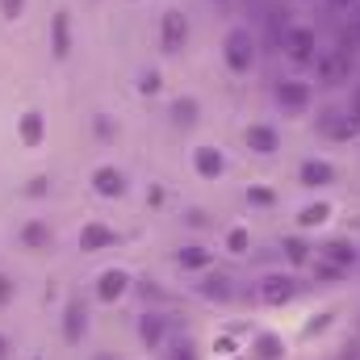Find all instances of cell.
I'll list each match as a JSON object with an SVG mask.
<instances>
[{
  "label": "cell",
  "mask_w": 360,
  "mask_h": 360,
  "mask_svg": "<svg viewBox=\"0 0 360 360\" xmlns=\"http://www.w3.org/2000/svg\"><path fill=\"white\" fill-rule=\"evenodd\" d=\"M201 297H214V302H226L231 293H235V285H231V276L226 272H210V276H201Z\"/></svg>",
  "instance_id": "16"
},
{
  "label": "cell",
  "mask_w": 360,
  "mask_h": 360,
  "mask_svg": "<svg viewBox=\"0 0 360 360\" xmlns=\"http://www.w3.org/2000/svg\"><path fill=\"white\" fill-rule=\"evenodd\" d=\"M281 51L293 59V63H314V34L306 25H289L281 34Z\"/></svg>",
  "instance_id": "3"
},
{
  "label": "cell",
  "mask_w": 360,
  "mask_h": 360,
  "mask_svg": "<svg viewBox=\"0 0 360 360\" xmlns=\"http://www.w3.org/2000/svg\"><path fill=\"white\" fill-rule=\"evenodd\" d=\"M243 143H248L256 155H272V151L281 147V134H276L272 126H264V122H256V126H248V130H243Z\"/></svg>",
  "instance_id": "7"
},
{
  "label": "cell",
  "mask_w": 360,
  "mask_h": 360,
  "mask_svg": "<svg viewBox=\"0 0 360 360\" xmlns=\"http://www.w3.org/2000/svg\"><path fill=\"white\" fill-rule=\"evenodd\" d=\"M281 248H285V260H289V264H306V260H310V243L297 239V235L281 239Z\"/></svg>",
  "instance_id": "20"
},
{
  "label": "cell",
  "mask_w": 360,
  "mask_h": 360,
  "mask_svg": "<svg viewBox=\"0 0 360 360\" xmlns=\"http://www.w3.org/2000/svg\"><path fill=\"white\" fill-rule=\"evenodd\" d=\"M226 248H231V252H248V231H243V226H235V231L226 235Z\"/></svg>",
  "instance_id": "25"
},
{
  "label": "cell",
  "mask_w": 360,
  "mask_h": 360,
  "mask_svg": "<svg viewBox=\"0 0 360 360\" xmlns=\"http://www.w3.org/2000/svg\"><path fill=\"white\" fill-rule=\"evenodd\" d=\"M92 188H96L101 197H122V193H126V172L105 164V168H96V172H92Z\"/></svg>",
  "instance_id": "12"
},
{
  "label": "cell",
  "mask_w": 360,
  "mask_h": 360,
  "mask_svg": "<svg viewBox=\"0 0 360 360\" xmlns=\"http://www.w3.org/2000/svg\"><path fill=\"white\" fill-rule=\"evenodd\" d=\"M222 55H226V68H231L235 76H243V72L256 63V42H252V34H248V30H231Z\"/></svg>",
  "instance_id": "1"
},
{
  "label": "cell",
  "mask_w": 360,
  "mask_h": 360,
  "mask_svg": "<svg viewBox=\"0 0 360 360\" xmlns=\"http://www.w3.org/2000/svg\"><path fill=\"white\" fill-rule=\"evenodd\" d=\"M176 264L180 269H205V264H210V252H205V248H180Z\"/></svg>",
  "instance_id": "21"
},
{
  "label": "cell",
  "mask_w": 360,
  "mask_h": 360,
  "mask_svg": "<svg viewBox=\"0 0 360 360\" xmlns=\"http://www.w3.org/2000/svg\"><path fill=\"white\" fill-rule=\"evenodd\" d=\"M184 42H188V21H184L180 8H168L164 21H160V46H164L168 55H180Z\"/></svg>",
  "instance_id": "2"
},
{
  "label": "cell",
  "mask_w": 360,
  "mask_h": 360,
  "mask_svg": "<svg viewBox=\"0 0 360 360\" xmlns=\"http://www.w3.org/2000/svg\"><path fill=\"white\" fill-rule=\"evenodd\" d=\"M248 201L252 205H276V193L272 188H248Z\"/></svg>",
  "instance_id": "24"
},
{
  "label": "cell",
  "mask_w": 360,
  "mask_h": 360,
  "mask_svg": "<svg viewBox=\"0 0 360 360\" xmlns=\"http://www.w3.org/2000/svg\"><path fill=\"white\" fill-rule=\"evenodd\" d=\"M319 256H323L327 264H335V269H352V264H356V248H352V239H327V243L319 248Z\"/></svg>",
  "instance_id": "10"
},
{
  "label": "cell",
  "mask_w": 360,
  "mask_h": 360,
  "mask_svg": "<svg viewBox=\"0 0 360 360\" xmlns=\"http://www.w3.org/2000/svg\"><path fill=\"white\" fill-rule=\"evenodd\" d=\"M297 276H264L260 281V302H269V306H276V302H289V297H297Z\"/></svg>",
  "instance_id": "6"
},
{
  "label": "cell",
  "mask_w": 360,
  "mask_h": 360,
  "mask_svg": "<svg viewBox=\"0 0 360 360\" xmlns=\"http://www.w3.org/2000/svg\"><path fill=\"white\" fill-rule=\"evenodd\" d=\"M55 243V231L42 222V218H30L25 226H21V248H30V252H46Z\"/></svg>",
  "instance_id": "9"
},
{
  "label": "cell",
  "mask_w": 360,
  "mask_h": 360,
  "mask_svg": "<svg viewBox=\"0 0 360 360\" xmlns=\"http://www.w3.org/2000/svg\"><path fill=\"white\" fill-rule=\"evenodd\" d=\"M331 214V205H306L302 210V226H314V222H323Z\"/></svg>",
  "instance_id": "23"
},
{
  "label": "cell",
  "mask_w": 360,
  "mask_h": 360,
  "mask_svg": "<svg viewBox=\"0 0 360 360\" xmlns=\"http://www.w3.org/2000/svg\"><path fill=\"white\" fill-rule=\"evenodd\" d=\"M96 360H109V356H96Z\"/></svg>",
  "instance_id": "35"
},
{
  "label": "cell",
  "mask_w": 360,
  "mask_h": 360,
  "mask_svg": "<svg viewBox=\"0 0 360 360\" xmlns=\"http://www.w3.org/2000/svg\"><path fill=\"white\" fill-rule=\"evenodd\" d=\"M335 4H348V0H335Z\"/></svg>",
  "instance_id": "34"
},
{
  "label": "cell",
  "mask_w": 360,
  "mask_h": 360,
  "mask_svg": "<svg viewBox=\"0 0 360 360\" xmlns=\"http://www.w3.org/2000/svg\"><path fill=\"white\" fill-rule=\"evenodd\" d=\"M348 72H352V51L348 46H340V51L319 59V80L323 84H340V80H348Z\"/></svg>",
  "instance_id": "4"
},
{
  "label": "cell",
  "mask_w": 360,
  "mask_h": 360,
  "mask_svg": "<svg viewBox=\"0 0 360 360\" xmlns=\"http://www.w3.org/2000/svg\"><path fill=\"white\" fill-rule=\"evenodd\" d=\"M113 243H117V231H113V226L89 222V226L80 231V248H84V252H101V248H113Z\"/></svg>",
  "instance_id": "14"
},
{
  "label": "cell",
  "mask_w": 360,
  "mask_h": 360,
  "mask_svg": "<svg viewBox=\"0 0 360 360\" xmlns=\"http://www.w3.org/2000/svg\"><path fill=\"white\" fill-rule=\"evenodd\" d=\"M42 134H46L42 113H38V109H25V117H21V143H25V147H38Z\"/></svg>",
  "instance_id": "19"
},
{
  "label": "cell",
  "mask_w": 360,
  "mask_h": 360,
  "mask_svg": "<svg viewBox=\"0 0 360 360\" xmlns=\"http://www.w3.org/2000/svg\"><path fill=\"white\" fill-rule=\"evenodd\" d=\"M84 331H89V310L80 302H68V310H63V340L68 344H80Z\"/></svg>",
  "instance_id": "11"
},
{
  "label": "cell",
  "mask_w": 360,
  "mask_h": 360,
  "mask_svg": "<svg viewBox=\"0 0 360 360\" xmlns=\"http://www.w3.org/2000/svg\"><path fill=\"white\" fill-rule=\"evenodd\" d=\"M276 101H281V109L302 113V109L314 101V89H310L306 80H281V84H276Z\"/></svg>",
  "instance_id": "5"
},
{
  "label": "cell",
  "mask_w": 360,
  "mask_h": 360,
  "mask_svg": "<svg viewBox=\"0 0 360 360\" xmlns=\"http://www.w3.org/2000/svg\"><path fill=\"white\" fill-rule=\"evenodd\" d=\"M160 89V72H147L143 80H139V92H155Z\"/></svg>",
  "instance_id": "27"
},
{
  "label": "cell",
  "mask_w": 360,
  "mask_h": 360,
  "mask_svg": "<svg viewBox=\"0 0 360 360\" xmlns=\"http://www.w3.org/2000/svg\"><path fill=\"white\" fill-rule=\"evenodd\" d=\"M260 356H276V340H272V335L260 340Z\"/></svg>",
  "instance_id": "30"
},
{
  "label": "cell",
  "mask_w": 360,
  "mask_h": 360,
  "mask_svg": "<svg viewBox=\"0 0 360 360\" xmlns=\"http://www.w3.org/2000/svg\"><path fill=\"white\" fill-rule=\"evenodd\" d=\"M172 122H176V126H193V122H197V101H193V96H184V101L172 105Z\"/></svg>",
  "instance_id": "22"
},
{
  "label": "cell",
  "mask_w": 360,
  "mask_h": 360,
  "mask_svg": "<svg viewBox=\"0 0 360 360\" xmlns=\"http://www.w3.org/2000/svg\"><path fill=\"white\" fill-rule=\"evenodd\" d=\"M193 168H197V172H201V176H222V168H226V164H222V155H218V151H214V147H197V151H193Z\"/></svg>",
  "instance_id": "18"
},
{
  "label": "cell",
  "mask_w": 360,
  "mask_h": 360,
  "mask_svg": "<svg viewBox=\"0 0 360 360\" xmlns=\"http://www.w3.org/2000/svg\"><path fill=\"white\" fill-rule=\"evenodd\" d=\"M51 51H55V59H68V51H72V17H68V8H59L55 21H51Z\"/></svg>",
  "instance_id": "8"
},
{
  "label": "cell",
  "mask_w": 360,
  "mask_h": 360,
  "mask_svg": "<svg viewBox=\"0 0 360 360\" xmlns=\"http://www.w3.org/2000/svg\"><path fill=\"white\" fill-rule=\"evenodd\" d=\"M46 188H51V180H46V176H34V184H30L25 193H34V197H38V193H46Z\"/></svg>",
  "instance_id": "29"
},
{
  "label": "cell",
  "mask_w": 360,
  "mask_h": 360,
  "mask_svg": "<svg viewBox=\"0 0 360 360\" xmlns=\"http://www.w3.org/2000/svg\"><path fill=\"white\" fill-rule=\"evenodd\" d=\"M335 180V168L327 164V160H306L302 168H297V184H306V188H323V184H331Z\"/></svg>",
  "instance_id": "13"
},
{
  "label": "cell",
  "mask_w": 360,
  "mask_h": 360,
  "mask_svg": "<svg viewBox=\"0 0 360 360\" xmlns=\"http://www.w3.org/2000/svg\"><path fill=\"white\" fill-rule=\"evenodd\" d=\"M8 356V340H4V335H0V360Z\"/></svg>",
  "instance_id": "33"
},
{
  "label": "cell",
  "mask_w": 360,
  "mask_h": 360,
  "mask_svg": "<svg viewBox=\"0 0 360 360\" xmlns=\"http://www.w3.org/2000/svg\"><path fill=\"white\" fill-rule=\"evenodd\" d=\"M126 285H130V276L122 269H109V272H101V285H96V297L101 302H117L122 293H126Z\"/></svg>",
  "instance_id": "15"
},
{
  "label": "cell",
  "mask_w": 360,
  "mask_h": 360,
  "mask_svg": "<svg viewBox=\"0 0 360 360\" xmlns=\"http://www.w3.org/2000/svg\"><path fill=\"white\" fill-rule=\"evenodd\" d=\"M139 335H143V344H147V348H160V344H164V314L147 310V314L139 319Z\"/></svg>",
  "instance_id": "17"
},
{
  "label": "cell",
  "mask_w": 360,
  "mask_h": 360,
  "mask_svg": "<svg viewBox=\"0 0 360 360\" xmlns=\"http://www.w3.org/2000/svg\"><path fill=\"white\" fill-rule=\"evenodd\" d=\"M172 360H197V352H193V344L184 340V344H176V352H172Z\"/></svg>",
  "instance_id": "28"
},
{
  "label": "cell",
  "mask_w": 360,
  "mask_h": 360,
  "mask_svg": "<svg viewBox=\"0 0 360 360\" xmlns=\"http://www.w3.org/2000/svg\"><path fill=\"white\" fill-rule=\"evenodd\" d=\"M21 8H25V0H0V13L13 21V17H21Z\"/></svg>",
  "instance_id": "26"
},
{
  "label": "cell",
  "mask_w": 360,
  "mask_h": 360,
  "mask_svg": "<svg viewBox=\"0 0 360 360\" xmlns=\"http://www.w3.org/2000/svg\"><path fill=\"white\" fill-rule=\"evenodd\" d=\"M188 226H205V210H188Z\"/></svg>",
  "instance_id": "32"
},
{
  "label": "cell",
  "mask_w": 360,
  "mask_h": 360,
  "mask_svg": "<svg viewBox=\"0 0 360 360\" xmlns=\"http://www.w3.org/2000/svg\"><path fill=\"white\" fill-rule=\"evenodd\" d=\"M34 360H38V356H34Z\"/></svg>",
  "instance_id": "36"
},
{
  "label": "cell",
  "mask_w": 360,
  "mask_h": 360,
  "mask_svg": "<svg viewBox=\"0 0 360 360\" xmlns=\"http://www.w3.org/2000/svg\"><path fill=\"white\" fill-rule=\"evenodd\" d=\"M8 297H13V281H8V276H0V306H4Z\"/></svg>",
  "instance_id": "31"
}]
</instances>
